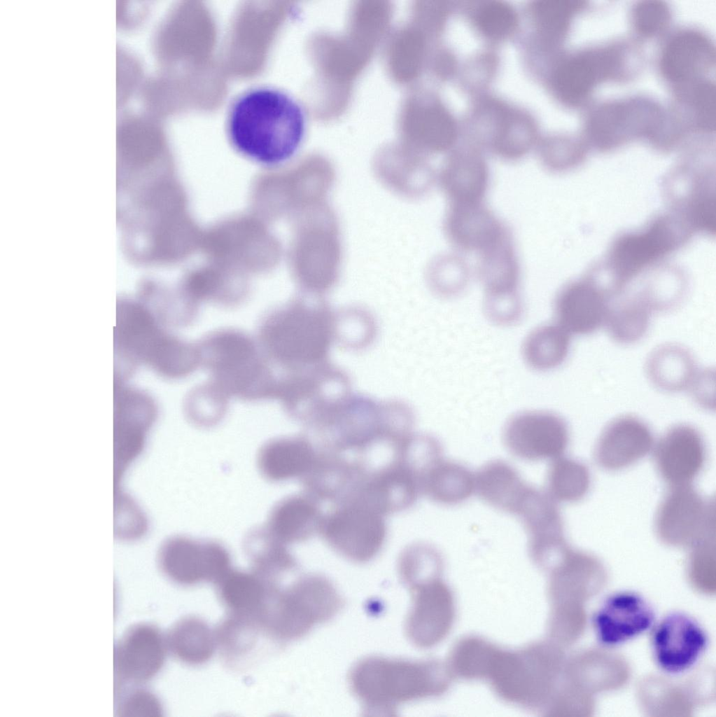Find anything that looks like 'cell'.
<instances>
[{
	"label": "cell",
	"mask_w": 716,
	"mask_h": 717,
	"mask_svg": "<svg viewBox=\"0 0 716 717\" xmlns=\"http://www.w3.org/2000/svg\"><path fill=\"white\" fill-rule=\"evenodd\" d=\"M306 132L302 106L285 92L259 88L234 103L228 134L234 148L248 159L265 166L278 165L297 151Z\"/></svg>",
	"instance_id": "1"
},
{
	"label": "cell",
	"mask_w": 716,
	"mask_h": 717,
	"mask_svg": "<svg viewBox=\"0 0 716 717\" xmlns=\"http://www.w3.org/2000/svg\"><path fill=\"white\" fill-rule=\"evenodd\" d=\"M335 313L321 300H298L268 312L257 340L278 377L298 375L328 362Z\"/></svg>",
	"instance_id": "2"
},
{
	"label": "cell",
	"mask_w": 716,
	"mask_h": 717,
	"mask_svg": "<svg viewBox=\"0 0 716 717\" xmlns=\"http://www.w3.org/2000/svg\"><path fill=\"white\" fill-rule=\"evenodd\" d=\"M114 342L115 380L125 381L141 364L168 380L185 377L199 366L195 343L170 333L146 305L139 302H118Z\"/></svg>",
	"instance_id": "3"
},
{
	"label": "cell",
	"mask_w": 716,
	"mask_h": 717,
	"mask_svg": "<svg viewBox=\"0 0 716 717\" xmlns=\"http://www.w3.org/2000/svg\"><path fill=\"white\" fill-rule=\"evenodd\" d=\"M453 676L438 660L411 661L370 656L357 662L348 675L350 690L365 716H396L402 704L444 694Z\"/></svg>",
	"instance_id": "4"
},
{
	"label": "cell",
	"mask_w": 716,
	"mask_h": 717,
	"mask_svg": "<svg viewBox=\"0 0 716 717\" xmlns=\"http://www.w3.org/2000/svg\"><path fill=\"white\" fill-rule=\"evenodd\" d=\"M414 420L412 408L402 401L351 394L311 432L321 449L364 458L380 447H395L413 433Z\"/></svg>",
	"instance_id": "5"
},
{
	"label": "cell",
	"mask_w": 716,
	"mask_h": 717,
	"mask_svg": "<svg viewBox=\"0 0 716 717\" xmlns=\"http://www.w3.org/2000/svg\"><path fill=\"white\" fill-rule=\"evenodd\" d=\"M197 346L199 366L230 398L245 401L275 399L277 376L258 340L243 330L220 328L204 335Z\"/></svg>",
	"instance_id": "6"
},
{
	"label": "cell",
	"mask_w": 716,
	"mask_h": 717,
	"mask_svg": "<svg viewBox=\"0 0 716 717\" xmlns=\"http://www.w3.org/2000/svg\"><path fill=\"white\" fill-rule=\"evenodd\" d=\"M563 648L549 639L516 650L498 647L486 680L502 700L543 711L563 673Z\"/></svg>",
	"instance_id": "7"
},
{
	"label": "cell",
	"mask_w": 716,
	"mask_h": 717,
	"mask_svg": "<svg viewBox=\"0 0 716 717\" xmlns=\"http://www.w3.org/2000/svg\"><path fill=\"white\" fill-rule=\"evenodd\" d=\"M343 606V599L327 578L305 574L286 585L269 587L259 620L271 639L286 642L330 620Z\"/></svg>",
	"instance_id": "8"
},
{
	"label": "cell",
	"mask_w": 716,
	"mask_h": 717,
	"mask_svg": "<svg viewBox=\"0 0 716 717\" xmlns=\"http://www.w3.org/2000/svg\"><path fill=\"white\" fill-rule=\"evenodd\" d=\"M654 531L666 545L692 548L715 541V501L691 485L671 487L659 503Z\"/></svg>",
	"instance_id": "9"
},
{
	"label": "cell",
	"mask_w": 716,
	"mask_h": 717,
	"mask_svg": "<svg viewBox=\"0 0 716 717\" xmlns=\"http://www.w3.org/2000/svg\"><path fill=\"white\" fill-rule=\"evenodd\" d=\"M384 515L350 500L335 505L324 514L319 534L337 554L359 564L373 559L383 548L388 534Z\"/></svg>",
	"instance_id": "10"
},
{
	"label": "cell",
	"mask_w": 716,
	"mask_h": 717,
	"mask_svg": "<svg viewBox=\"0 0 716 717\" xmlns=\"http://www.w3.org/2000/svg\"><path fill=\"white\" fill-rule=\"evenodd\" d=\"M350 394L346 373L328 361L291 381L279 401L290 417L312 430Z\"/></svg>",
	"instance_id": "11"
},
{
	"label": "cell",
	"mask_w": 716,
	"mask_h": 717,
	"mask_svg": "<svg viewBox=\"0 0 716 717\" xmlns=\"http://www.w3.org/2000/svg\"><path fill=\"white\" fill-rule=\"evenodd\" d=\"M161 572L181 585L217 583L231 569L229 552L219 542L174 536L161 545L157 557Z\"/></svg>",
	"instance_id": "12"
},
{
	"label": "cell",
	"mask_w": 716,
	"mask_h": 717,
	"mask_svg": "<svg viewBox=\"0 0 716 717\" xmlns=\"http://www.w3.org/2000/svg\"><path fill=\"white\" fill-rule=\"evenodd\" d=\"M503 438L508 451L526 461L555 459L566 452L570 440L566 422L548 411H524L511 417Z\"/></svg>",
	"instance_id": "13"
},
{
	"label": "cell",
	"mask_w": 716,
	"mask_h": 717,
	"mask_svg": "<svg viewBox=\"0 0 716 717\" xmlns=\"http://www.w3.org/2000/svg\"><path fill=\"white\" fill-rule=\"evenodd\" d=\"M409 588L412 603L405 620V634L417 648L434 647L453 627L456 618L454 593L441 577Z\"/></svg>",
	"instance_id": "14"
},
{
	"label": "cell",
	"mask_w": 716,
	"mask_h": 717,
	"mask_svg": "<svg viewBox=\"0 0 716 717\" xmlns=\"http://www.w3.org/2000/svg\"><path fill=\"white\" fill-rule=\"evenodd\" d=\"M650 644L653 659L661 671L678 675L699 661L708 648V637L693 617L673 612L652 627Z\"/></svg>",
	"instance_id": "15"
},
{
	"label": "cell",
	"mask_w": 716,
	"mask_h": 717,
	"mask_svg": "<svg viewBox=\"0 0 716 717\" xmlns=\"http://www.w3.org/2000/svg\"><path fill=\"white\" fill-rule=\"evenodd\" d=\"M167 650L165 636L155 625L130 626L115 646L114 671L118 690L122 684L144 683L162 669Z\"/></svg>",
	"instance_id": "16"
},
{
	"label": "cell",
	"mask_w": 716,
	"mask_h": 717,
	"mask_svg": "<svg viewBox=\"0 0 716 717\" xmlns=\"http://www.w3.org/2000/svg\"><path fill=\"white\" fill-rule=\"evenodd\" d=\"M517 516L528 535V554L541 570L549 567L569 545L556 501L547 492L533 487Z\"/></svg>",
	"instance_id": "17"
},
{
	"label": "cell",
	"mask_w": 716,
	"mask_h": 717,
	"mask_svg": "<svg viewBox=\"0 0 716 717\" xmlns=\"http://www.w3.org/2000/svg\"><path fill=\"white\" fill-rule=\"evenodd\" d=\"M591 622L599 643L612 647L651 629L655 622V613L642 595L622 591L604 600L594 613Z\"/></svg>",
	"instance_id": "18"
},
{
	"label": "cell",
	"mask_w": 716,
	"mask_h": 717,
	"mask_svg": "<svg viewBox=\"0 0 716 717\" xmlns=\"http://www.w3.org/2000/svg\"><path fill=\"white\" fill-rule=\"evenodd\" d=\"M115 442L118 472L142 450L147 432L156 421L158 409L146 392L115 381Z\"/></svg>",
	"instance_id": "19"
},
{
	"label": "cell",
	"mask_w": 716,
	"mask_h": 717,
	"mask_svg": "<svg viewBox=\"0 0 716 717\" xmlns=\"http://www.w3.org/2000/svg\"><path fill=\"white\" fill-rule=\"evenodd\" d=\"M706 457L702 435L688 424L670 428L659 438L653 452L658 474L671 487L691 485L702 472Z\"/></svg>",
	"instance_id": "20"
},
{
	"label": "cell",
	"mask_w": 716,
	"mask_h": 717,
	"mask_svg": "<svg viewBox=\"0 0 716 717\" xmlns=\"http://www.w3.org/2000/svg\"><path fill=\"white\" fill-rule=\"evenodd\" d=\"M673 225L668 219L661 218L646 231L626 236L617 242L611 254L614 274L608 283L615 294H618L642 267L671 251L681 242V235L671 228Z\"/></svg>",
	"instance_id": "21"
},
{
	"label": "cell",
	"mask_w": 716,
	"mask_h": 717,
	"mask_svg": "<svg viewBox=\"0 0 716 717\" xmlns=\"http://www.w3.org/2000/svg\"><path fill=\"white\" fill-rule=\"evenodd\" d=\"M622 62L619 50L608 46L570 55L555 70V90L563 101L580 103L597 85L618 74Z\"/></svg>",
	"instance_id": "22"
},
{
	"label": "cell",
	"mask_w": 716,
	"mask_h": 717,
	"mask_svg": "<svg viewBox=\"0 0 716 717\" xmlns=\"http://www.w3.org/2000/svg\"><path fill=\"white\" fill-rule=\"evenodd\" d=\"M549 605L580 604L605 585L607 571L594 555L569 547L547 572Z\"/></svg>",
	"instance_id": "23"
},
{
	"label": "cell",
	"mask_w": 716,
	"mask_h": 717,
	"mask_svg": "<svg viewBox=\"0 0 716 717\" xmlns=\"http://www.w3.org/2000/svg\"><path fill=\"white\" fill-rule=\"evenodd\" d=\"M654 436L640 419L624 415L611 421L602 431L594 451L602 469L617 471L645 457L654 446Z\"/></svg>",
	"instance_id": "24"
},
{
	"label": "cell",
	"mask_w": 716,
	"mask_h": 717,
	"mask_svg": "<svg viewBox=\"0 0 716 717\" xmlns=\"http://www.w3.org/2000/svg\"><path fill=\"white\" fill-rule=\"evenodd\" d=\"M310 471L300 479L304 492L318 501L335 505L350 499L367 473L358 459L318 447Z\"/></svg>",
	"instance_id": "25"
},
{
	"label": "cell",
	"mask_w": 716,
	"mask_h": 717,
	"mask_svg": "<svg viewBox=\"0 0 716 717\" xmlns=\"http://www.w3.org/2000/svg\"><path fill=\"white\" fill-rule=\"evenodd\" d=\"M608 298L592 280L575 281L556 294L554 312L557 324L569 334H589L605 323Z\"/></svg>",
	"instance_id": "26"
},
{
	"label": "cell",
	"mask_w": 716,
	"mask_h": 717,
	"mask_svg": "<svg viewBox=\"0 0 716 717\" xmlns=\"http://www.w3.org/2000/svg\"><path fill=\"white\" fill-rule=\"evenodd\" d=\"M444 231L457 249L479 253L510 230L483 203L449 204Z\"/></svg>",
	"instance_id": "27"
},
{
	"label": "cell",
	"mask_w": 716,
	"mask_h": 717,
	"mask_svg": "<svg viewBox=\"0 0 716 717\" xmlns=\"http://www.w3.org/2000/svg\"><path fill=\"white\" fill-rule=\"evenodd\" d=\"M318 449L304 435L282 436L265 443L257 455L261 475L271 482L302 478L316 462Z\"/></svg>",
	"instance_id": "28"
},
{
	"label": "cell",
	"mask_w": 716,
	"mask_h": 717,
	"mask_svg": "<svg viewBox=\"0 0 716 717\" xmlns=\"http://www.w3.org/2000/svg\"><path fill=\"white\" fill-rule=\"evenodd\" d=\"M323 515L320 502L303 492L278 501L265 527L283 544L298 543L319 534Z\"/></svg>",
	"instance_id": "29"
},
{
	"label": "cell",
	"mask_w": 716,
	"mask_h": 717,
	"mask_svg": "<svg viewBox=\"0 0 716 717\" xmlns=\"http://www.w3.org/2000/svg\"><path fill=\"white\" fill-rule=\"evenodd\" d=\"M628 676V666L621 657L601 650H589L566 659L561 679L592 695L617 688Z\"/></svg>",
	"instance_id": "30"
},
{
	"label": "cell",
	"mask_w": 716,
	"mask_h": 717,
	"mask_svg": "<svg viewBox=\"0 0 716 717\" xmlns=\"http://www.w3.org/2000/svg\"><path fill=\"white\" fill-rule=\"evenodd\" d=\"M714 49L703 34L683 31L675 34L666 44L661 58L665 76L680 84L689 82L706 72L714 62Z\"/></svg>",
	"instance_id": "31"
},
{
	"label": "cell",
	"mask_w": 716,
	"mask_h": 717,
	"mask_svg": "<svg viewBox=\"0 0 716 717\" xmlns=\"http://www.w3.org/2000/svg\"><path fill=\"white\" fill-rule=\"evenodd\" d=\"M479 277L484 301L519 298L520 269L511 233L479 254Z\"/></svg>",
	"instance_id": "32"
},
{
	"label": "cell",
	"mask_w": 716,
	"mask_h": 717,
	"mask_svg": "<svg viewBox=\"0 0 716 717\" xmlns=\"http://www.w3.org/2000/svg\"><path fill=\"white\" fill-rule=\"evenodd\" d=\"M449 204L482 203L489 184L485 161L472 153H457L448 159L440 174Z\"/></svg>",
	"instance_id": "33"
},
{
	"label": "cell",
	"mask_w": 716,
	"mask_h": 717,
	"mask_svg": "<svg viewBox=\"0 0 716 717\" xmlns=\"http://www.w3.org/2000/svg\"><path fill=\"white\" fill-rule=\"evenodd\" d=\"M475 491L489 505L501 511L517 515L533 487L521 478L507 462L492 460L475 475Z\"/></svg>",
	"instance_id": "34"
},
{
	"label": "cell",
	"mask_w": 716,
	"mask_h": 717,
	"mask_svg": "<svg viewBox=\"0 0 716 717\" xmlns=\"http://www.w3.org/2000/svg\"><path fill=\"white\" fill-rule=\"evenodd\" d=\"M657 111L643 102L607 106L598 111L591 123L592 136L603 147L615 146L653 125Z\"/></svg>",
	"instance_id": "35"
},
{
	"label": "cell",
	"mask_w": 716,
	"mask_h": 717,
	"mask_svg": "<svg viewBox=\"0 0 716 717\" xmlns=\"http://www.w3.org/2000/svg\"><path fill=\"white\" fill-rule=\"evenodd\" d=\"M244 550L252 571L269 586L279 585L280 580L297 566L287 545L276 540L265 527H255L248 532L244 540Z\"/></svg>",
	"instance_id": "36"
},
{
	"label": "cell",
	"mask_w": 716,
	"mask_h": 717,
	"mask_svg": "<svg viewBox=\"0 0 716 717\" xmlns=\"http://www.w3.org/2000/svg\"><path fill=\"white\" fill-rule=\"evenodd\" d=\"M165 639L167 650L178 661L191 666L208 662L217 645L215 632L196 616L178 620L169 629Z\"/></svg>",
	"instance_id": "37"
},
{
	"label": "cell",
	"mask_w": 716,
	"mask_h": 717,
	"mask_svg": "<svg viewBox=\"0 0 716 717\" xmlns=\"http://www.w3.org/2000/svg\"><path fill=\"white\" fill-rule=\"evenodd\" d=\"M475 489L472 472L463 464L443 458L427 471L421 481V494L445 506L466 501Z\"/></svg>",
	"instance_id": "38"
},
{
	"label": "cell",
	"mask_w": 716,
	"mask_h": 717,
	"mask_svg": "<svg viewBox=\"0 0 716 717\" xmlns=\"http://www.w3.org/2000/svg\"><path fill=\"white\" fill-rule=\"evenodd\" d=\"M221 603L230 614L258 618L265 603L269 587L253 571H229L217 583Z\"/></svg>",
	"instance_id": "39"
},
{
	"label": "cell",
	"mask_w": 716,
	"mask_h": 717,
	"mask_svg": "<svg viewBox=\"0 0 716 717\" xmlns=\"http://www.w3.org/2000/svg\"><path fill=\"white\" fill-rule=\"evenodd\" d=\"M215 634L221 655L232 666L246 661L255 653L261 638L270 639L258 618L230 613L220 622Z\"/></svg>",
	"instance_id": "40"
},
{
	"label": "cell",
	"mask_w": 716,
	"mask_h": 717,
	"mask_svg": "<svg viewBox=\"0 0 716 717\" xmlns=\"http://www.w3.org/2000/svg\"><path fill=\"white\" fill-rule=\"evenodd\" d=\"M647 372L656 386L669 391L689 387L697 373L689 352L672 344L660 347L651 354L647 362Z\"/></svg>",
	"instance_id": "41"
},
{
	"label": "cell",
	"mask_w": 716,
	"mask_h": 717,
	"mask_svg": "<svg viewBox=\"0 0 716 717\" xmlns=\"http://www.w3.org/2000/svg\"><path fill=\"white\" fill-rule=\"evenodd\" d=\"M569 347V333L557 323L547 324L535 328L526 337L522 355L530 368L548 370L563 362Z\"/></svg>",
	"instance_id": "42"
},
{
	"label": "cell",
	"mask_w": 716,
	"mask_h": 717,
	"mask_svg": "<svg viewBox=\"0 0 716 717\" xmlns=\"http://www.w3.org/2000/svg\"><path fill=\"white\" fill-rule=\"evenodd\" d=\"M498 646L477 635H466L452 646L447 665L453 676L468 681L486 680Z\"/></svg>",
	"instance_id": "43"
},
{
	"label": "cell",
	"mask_w": 716,
	"mask_h": 717,
	"mask_svg": "<svg viewBox=\"0 0 716 717\" xmlns=\"http://www.w3.org/2000/svg\"><path fill=\"white\" fill-rule=\"evenodd\" d=\"M591 482L589 468L582 462L560 457L553 460L547 476V493L556 502L574 503L582 499Z\"/></svg>",
	"instance_id": "44"
},
{
	"label": "cell",
	"mask_w": 716,
	"mask_h": 717,
	"mask_svg": "<svg viewBox=\"0 0 716 717\" xmlns=\"http://www.w3.org/2000/svg\"><path fill=\"white\" fill-rule=\"evenodd\" d=\"M652 310L642 295L628 298L609 305L604 324L615 340L633 342L647 331Z\"/></svg>",
	"instance_id": "45"
},
{
	"label": "cell",
	"mask_w": 716,
	"mask_h": 717,
	"mask_svg": "<svg viewBox=\"0 0 716 717\" xmlns=\"http://www.w3.org/2000/svg\"><path fill=\"white\" fill-rule=\"evenodd\" d=\"M443 566V558L440 551L424 542H416L406 546L398 559L399 577L408 587L441 577Z\"/></svg>",
	"instance_id": "46"
},
{
	"label": "cell",
	"mask_w": 716,
	"mask_h": 717,
	"mask_svg": "<svg viewBox=\"0 0 716 717\" xmlns=\"http://www.w3.org/2000/svg\"><path fill=\"white\" fill-rule=\"evenodd\" d=\"M230 398L211 381L192 389L184 402L187 419L199 428H211L225 417Z\"/></svg>",
	"instance_id": "47"
},
{
	"label": "cell",
	"mask_w": 716,
	"mask_h": 717,
	"mask_svg": "<svg viewBox=\"0 0 716 717\" xmlns=\"http://www.w3.org/2000/svg\"><path fill=\"white\" fill-rule=\"evenodd\" d=\"M376 324L372 316L362 309L341 311L335 316V340L351 349H363L373 340Z\"/></svg>",
	"instance_id": "48"
},
{
	"label": "cell",
	"mask_w": 716,
	"mask_h": 717,
	"mask_svg": "<svg viewBox=\"0 0 716 717\" xmlns=\"http://www.w3.org/2000/svg\"><path fill=\"white\" fill-rule=\"evenodd\" d=\"M640 700L647 711H690L693 706L684 688H679L666 679L650 677L641 683Z\"/></svg>",
	"instance_id": "49"
},
{
	"label": "cell",
	"mask_w": 716,
	"mask_h": 717,
	"mask_svg": "<svg viewBox=\"0 0 716 717\" xmlns=\"http://www.w3.org/2000/svg\"><path fill=\"white\" fill-rule=\"evenodd\" d=\"M549 606L547 622L549 639L563 648L573 644L584 631L585 613L583 604H563Z\"/></svg>",
	"instance_id": "50"
},
{
	"label": "cell",
	"mask_w": 716,
	"mask_h": 717,
	"mask_svg": "<svg viewBox=\"0 0 716 717\" xmlns=\"http://www.w3.org/2000/svg\"><path fill=\"white\" fill-rule=\"evenodd\" d=\"M715 541L702 543L691 548L687 571L694 585H710L715 580Z\"/></svg>",
	"instance_id": "51"
},
{
	"label": "cell",
	"mask_w": 716,
	"mask_h": 717,
	"mask_svg": "<svg viewBox=\"0 0 716 717\" xmlns=\"http://www.w3.org/2000/svg\"><path fill=\"white\" fill-rule=\"evenodd\" d=\"M670 12L662 2L645 1L633 11V22L638 32L651 36L660 33L668 25Z\"/></svg>",
	"instance_id": "52"
},
{
	"label": "cell",
	"mask_w": 716,
	"mask_h": 717,
	"mask_svg": "<svg viewBox=\"0 0 716 717\" xmlns=\"http://www.w3.org/2000/svg\"><path fill=\"white\" fill-rule=\"evenodd\" d=\"M580 6L570 1H549L540 6L538 21L550 36L558 37L566 30L570 18Z\"/></svg>",
	"instance_id": "53"
},
{
	"label": "cell",
	"mask_w": 716,
	"mask_h": 717,
	"mask_svg": "<svg viewBox=\"0 0 716 717\" xmlns=\"http://www.w3.org/2000/svg\"><path fill=\"white\" fill-rule=\"evenodd\" d=\"M477 19L484 32L495 36L509 33L516 22L513 11L505 4L496 2L482 7Z\"/></svg>",
	"instance_id": "54"
},
{
	"label": "cell",
	"mask_w": 716,
	"mask_h": 717,
	"mask_svg": "<svg viewBox=\"0 0 716 717\" xmlns=\"http://www.w3.org/2000/svg\"><path fill=\"white\" fill-rule=\"evenodd\" d=\"M118 716L160 717L162 707L157 697L149 690L136 688L118 704Z\"/></svg>",
	"instance_id": "55"
},
{
	"label": "cell",
	"mask_w": 716,
	"mask_h": 717,
	"mask_svg": "<svg viewBox=\"0 0 716 717\" xmlns=\"http://www.w3.org/2000/svg\"><path fill=\"white\" fill-rule=\"evenodd\" d=\"M715 375L712 374L711 370H704L701 373H696L694 378L692 384V392L693 397L695 398L696 402L705 408H711L712 403H715L712 401V383L715 382L714 380Z\"/></svg>",
	"instance_id": "56"
}]
</instances>
